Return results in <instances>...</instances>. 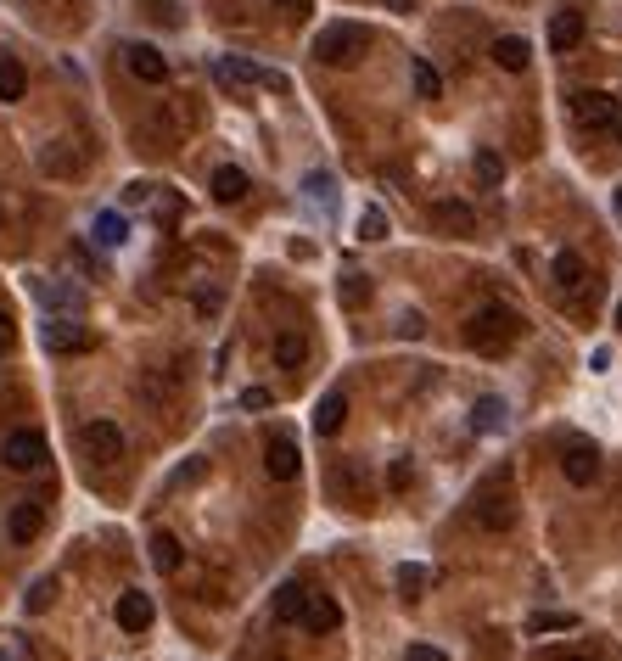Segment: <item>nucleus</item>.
Returning a JSON list of instances; mask_svg holds the SVG:
<instances>
[{"label": "nucleus", "instance_id": "1", "mask_svg": "<svg viewBox=\"0 0 622 661\" xmlns=\"http://www.w3.org/2000/svg\"><path fill=\"white\" fill-rule=\"evenodd\" d=\"M522 331H527V320L516 309H505V303H482V309L466 320V342L477 353H505V348H516V342H522Z\"/></svg>", "mask_w": 622, "mask_h": 661}, {"label": "nucleus", "instance_id": "2", "mask_svg": "<svg viewBox=\"0 0 622 661\" xmlns=\"http://www.w3.org/2000/svg\"><path fill=\"white\" fill-rule=\"evenodd\" d=\"M365 51H370V29H365V23H331V29L314 40V57L326 62V68H354Z\"/></svg>", "mask_w": 622, "mask_h": 661}, {"label": "nucleus", "instance_id": "3", "mask_svg": "<svg viewBox=\"0 0 622 661\" xmlns=\"http://www.w3.org/2000/svg\"><path fill=\"white\" fill-rule=\"evenodd\" d=\"M0 460H6V471H40L45 437L29 432V426H17V432H6V443H0Z\"/></svg>", "mask_w": 622, "mask_h": 661}, {"label": "nucleus", "instance_id": "4", "mask_svg": "<svg viewBox=\"0 0 622 661\" xmlns=\"http://www.w3.org/2000/svg\"><path fill=\"white\" fill-rule=\"evenodd\" d=\"M79 449L96 465H113L118 454H124V432H118V421H85L79 426Z\"/></svg>", "mask_w": 622, "mask_h": 661}, {"label": "nucleus", "instance_id": "5", "mask_svg": "<svg viewBox=\"0 0 622 661\" xmlns=\"http://www.w3.org/2000/svg\"><path fill=\"white\" fill-rule=\"evenodd\" d=\"M566 113H572L578 129H606L611 113H617V101H611L606 90H578V96L566 101Z\"/></svg>", "mask_w": 622, "mask_h": 661}, {"label": "nucleus", "instance_id": "6", "mask_svg": "<svg viewBox=\"0 0 622 661\" xmlns=\"http://www.w3.org/2000/svg\"><path fill=\"white\" fill-rule=\"evenodd\" d=\"M561 471H566V482L572 488H589L594 477H600V449L594 443H583V437H572L561 449Z\"/></svg>", "mask_w": 622, "mask_h": 661}, {"label": "nucleus", "instance_id": "7", "mask_svg": "<svg viewBox=\"0 0 622 661\" xmlns=\"http://www.w3.org/2000/svg\"><path fill=\"white\" fill-rule=\"evenodd\" d=\"M208 73H213V85L230 90V96H253V85H258V68L241 57H213Z\"/></svg>", "mask_w": 622, "mask_h": 661}, {"label": "nucleus", "instance_id": "8", "mask_svg": "<svg viewBox=\"0 0 622 661\" xmlns=\"http://www.w3.org/2000/svg\"><path fill=\"white\" fill-rule=\"evenodd\" d=\"M152 594H141V589H129V594H118V628L124 633H146L152 628Z\"/></svg>", "mask_w": 622, "mask_h": 661}, {"label": "nucleus", "instance_id": "9", "mask_svg": "<svg viewBox=\"0 0 622 661\" xmlns=\"http://www.w3.org/2000/svg\"><path fill=\"white\" fill-rule=\"evenodd\" d=\"M297 465H303V454H297L292 437H269V449H264V471H269V477H275V482H292Z\"/></svg>", "mask_w": 622, "mask_h": 661}, {"label": "nucleus", "instance_id": "10", "mask_svg": "<svg viewBox=\"0 0 622 661\" xmlns=\"http://www.w3.org/2000/svg\"><path fill=\"white\" fill-rule=\"evenodd\" d=\"M124 57H129V73H135L141 85H163V79H169V62H163L157 45H129Z\"/></svg>", "mask_w": 622, "mask_h": 661}, {"label": "nucleus", "instance_id": "11", "mask_svg": "<svg viewBox=\"0 0 622 661\" xmlns=\"http://www.w3.org/2000/svg\"><path fill=\"white\" fill-rule=\"evenodd\" d=\"M45 348L51 353H79V348H90V331L79 320H45Z\"/></svg>", "mask_w": 622, "mask_h": 661}, {"label": "nucleus", "instance_id": "12", "mask_svg": "<svg viewBox=\"0 0 622 661\" xmlns=\"http://www.w3.org/2000/svg\"><path fill=\"white\" fill-rule=\"evenodd\" d=\"M432 230H454V236H471L477 230V213L466 208V202H432Z\"/></svg>", "mask_w": 622, "mask_h": 661}, {"label": "nucleus", "instance_id": "13", "mask_svg": "<svg viewBox=\"0 0 622 661\" xmlns=\"http://www.w3.org/2000/svg\"><path fill=\"white\" fill-rule=\"evenodd\" d=\"M477 521L488 527V533H510V527H516V505H510L505 493H482V499H477Z\"/></svg>", "mask_w": 622, "mask_h": 661}, {"label": "nucleus", "instance_id": "14", "mask_svg": "<svg viewBox=\"0 0 622 661\" xmlns=\"http://www.w3.org/2000/svg\"><path fill=\"white\" fill-rule=\"evenodd\" d=\"M45 527V510L34 505V499H23V505H12V521H6V533H12V544H34Z\"/></svg>", "mask_w": 622, "mask_h": 661}, {"label": "nucleus", "instance_id": "15", "mask_svg": "<svg viewBox=\"0 0 622 661\" xmlns=\"http://www.w3.org/2000/svg\"><path fill=\"white\" fill-rule=\"evenodd\" d=\"M303 628H309V633H331V628H342V605L331 600V594H309V611H303Z\"/></svg>", "mask_w": 622, "mask_h": 661}, {"label": "nucleus", "instance_id": "16", "mask_svg": "<svg viewBox=\"0 0 622 661\" xmlns=\"http://www.w3.org/2000/svg\"><path fill=\"white\" fill-rule=\"evenodd\" d=\"M342 421H348V398L326 393V398H320V409H314V432H320V437H337Z\"/></svg>", "mask_w": 622, "mask_h": 661}, {"label": "nucleus", "instance_id": "17", "mask_svg": "<svg viewBox=\"0 0 622 661\" xmlns=\"http://www.w3.org/2000/svg\"><path fill=\"white\" fill-rule=\"evenodd\" d=\"M494 62L505 73H527V62H533V51H527L522 34H505V40H494Z\"/></svg>", "mask_w": 622, "mask_h": 661}, {"label": "nucleus", "instance_id": "18", "mask_svg": "<svg viewBox=\"0 0 622 661\" xmlns=\"http://www.w3.org/2000/svg\"><path fill=\"white\" fill-rule=\"evenodd\" d=\"M146 549H152V566H157V572H180L185 549H180V538H174V533H163V527H157V533H152V544H146Z\"/></svg>", "mask_w": 622, "mask_h": 661}, {"label": "nucleus", "instance_id": "19", "mask_svg": "<svg viewBox=\"0 0 622 661\" xmlns=\"http://www.w3.org/2000/svg\"><path fill=\"white\" fill-rule=\"evenodd\" d=\"M303 611H309V589H303V583H281V594H275V622H303Z\"/></svg>", "mask_w": 622, "mask_h": 661}, {"label": "nucleus", "instance_id": "20", "mask_svg": "<svg viewBox=\"0 0 622 661\" xmlns=\"http://www.w3.org/2000/svg\"><path fill=\"white\" fill-rule=\"evenodd\" d=\"M583 40V12H555L550 17V45L555 51H572Z\"/></svg>", "mask_w": 622, "mask_h": 661}, {"label": "nucleus", "instance_id": "21", "mask_svg": "<svg viewBox=\"0 0 622 661\" xmlns=\"http://www.w3.org/2000/svg\"><path fill=\"white\" fill-rule=\"evenodd\" d=\"M471 174H477V185H482V191H499V185H505V157L482 146V152L471 157Z\"/></svg>", "mask_w": 622, "mask_h": 661}, {"label": "nucleus", "instance_id": "22", "mask_svg": "<svg viewBox=\"0 0 622 661\" xmlns=\"http://www.w3.org/2000/svg\"><path fill=\"white\" fill-rule=\"evenodd\" d=\"M275 365H281V370H303V365H309V342L297 337V331H281V337H275Z\"/></svg>", "mask_w": 622, "mask_h": 661}, {"label": "nucleus", "instance_id": "23", "mask_svg": "<svg viewBox=\"0 0 622 661\" xmlns=\"http://www.w3.org/2000/svg\"><path fill=\"white\" fill-rule=\"evenodd\" d=\"M29 96V73L17 57H0V101H23Z\"/></svg>", "mask_w": 622, "mask_h": 661}, {"label": "nucleus", "instance_id": "24", "mask_svg": "<svg viewBox=\"0 0 622 661\" xmlns=\"http://www.w3.org/2000/svg\"><path fill=\"white\" fill-rule=\"evenodd\" d=\"M583 281H589V275H583V258L555 253V286H561V292H583Z\"/></svg>", "mask_w": 622, "mask_h": 661}, {"label": "nucleus", "instance_id": "25", "mask_svg": "<svg viewBox=\"0 0 622 661\" xmlns=\"http://www.w3.org/2000/svg\"><path fill=\"white\" fill-rule=\"evenodd\" d=\"M505 426V398H477L471 409V432H499Z\"/></svg>", "mask_w": 622, "mask_h": 661}, {"label": "nucleus", "instance_id": "26", "mask_svg": "<svg viewBox=\"0 0 622 661\" xmlns=\"http://www.w3.org/2000/svg\"><path fill=\"white\" fill-rule=\"evenodd\" d=\"M410 73H415V96H421V101H438V96H443V73L432 68L426 57H415Z\"/></svg>", "mask_w": 622, "mask_h": 661}, {"label": "nucleus", "instance_id": "27", "mask_svg": "<svg viewBox=\"0 0 622 661\" xmlns=\"http://www.w3.org/2000/svg\"><path fill=\"white\" fill-rule=\"evenodd\" d=\"M124 236H129L124 213H101L96 219V247H124Z\"/></svg>", "mask_w": 622, "mask_h": 661}, {"label": "nucleus", "instance_id": "28", "mask_svg": "<svg viewBox=\"0 0 622 661\" xmlns=\"http://www.w3.org/2000/svg\"><path fill=\"white\" fill-rule=\"evenodd\" d=\"M213 197H219V202H241V197H247V174H241V169H219V174H213Z\"/></svg>", "mask_w": 622, "mask_h": 661}, {"label": "nucleus", "instance_id": "29", "mask_svg": "<svg viewBox=\"0 0 622 661\" xmlns=\"http://www.w3.org/2000/svg\"><path fill=\"white\" fill-rule=\"evenodd\" d=\"M23 605H29L34 617H40V611H51V605H57V577H40V583L23 594Z\"/></svg>", "mask_w": 622, "mask_h": 661}, {"label": "nucleus", "instance_id": "30", "mask_svg": "<svg viewBox=\"0 0 622 661\" xmlns=\"http://www.w3.org/2000/svg\"><path fill=\"white\" fill-rule=\"evenodd\" d=\"M527 628L533 633H566V628H578V617H572V611H538Z\"/></svg>", "mask_w": 622, "mask_h": 661}, {"label": "nucleus", "instance_id": "31", "mask_svg": "<svg viewBox=\"0 0 622 661\" xmlns=\"http://www.w3.org/2000/svg\"><path fill=\"white\" fill-rule=\"evenodd\" d=\"M370 303V281L365 275H348V281H342V309H365Z\"/></svg>", "mask_w": 622, "mask_h": 661}, {"label": "nucleus", "instance_id": "32", "mask_svg": "<svg viewBox=\"0 0 622 661\" xmlns=\"http://www.w3.org/2000/svg\"><path fill=\"white\" fill-rule=\"evenodd\" d=\"M398 589H404V594H410V600H415V594L426 589V566L404 561V566H398Z\"/></svg>", "mask_w": 622, "mask_h": 661}, {"label": "nucleus", "instance_id": "33", "mask_svg": "<svg viewBox=\"0 0 622 661\" xmlns=\"http://www.w3.org/2000/svg\"><path fill=\"white\" fill-rule=\"evenodd\" d=\"M359 236H365V241H382L387 236V213L382 208H365V219H359Z\"/></svg>", "mask_w": 622, "mask_h": 661}, {"label": "nucleus", "instance_id": "34", "mask_svg": "<svg viewBox=\"0 0 622 661\" xmlns=\"http://www.w3.org/2000/svg\"><path fill=\"white\" fill-rule=\"evenodd\" d=\"M12 348H17V325H12V314L0 309V359H6Z\"/></svg>", "mask_w": 622, "mask_h": 661}, {"label": "nucleus", "instance_id": "35", "mask_svg": "<svg viewBox=\"0 0 622 661\" xmlns=\"http://www.w3.org/2000/svg\"><path fill=\"white\" fill-rule=\"evenodd\" d=\"M269 404H275L269 387H247V393H241V409H269Z\"/></svg>", "mask_w": 622, "mask_h": 661}, {"label": "nucleus", "instance_id": "36", "mask_svg": "<svg viewBox=\"0 0 622 661\" xmlns=\"http://www.w3.org/2000/svg\"><path fill=\"white\" fill-rule=\"evenodd\" d=\"M309 197L326 208V202H331V174H309Z\"/></svg>", "mask_w": 622, "mask_h": 661}, {"label": "nucleus", "instance_id": "37", "mask_svg": "<svg viewBox=\"0 0 622 661\" xmlns=\"http://www.w3.org/2000/svg\"><path fill=\"white\" fill-rule=\"evenodd\" d=\"M258 85L275 90V96H286V90H292V85H286V73H269V68H258Z\"/></svg>", "mask_w": 622, "mask_h": 661}, {"label": "nucleus", "instance_id": "38", "mask_svg": "<svg viewBox=\"0 0 622 661\" xmlns=\"http://www.w3.org/2000/svg\"><path fill=\"white\" fill-rule=\"evenodd\" d=\"M146 6H152L146 17H157V23H163V17H169V23H180V12H174V0H146Z\"/></svg>", "mask_w": 622, "mask_h": 661}, {"label": "nucleus", "instance_id": "39", "mask_svg": "<svg viewBox=\"0 0 622 661\" xmlns=\"http://www.w3.org/2000/svg\"><path fill=\"white\" fill-rule=\"evenodd\" d=\"M404 661H449V656H443L438 645H410V656H404Z\"/></svg>", "mask_w": 622, "mask_h": 661}, {"label": "nucleus", "instance_id": "40", "mask_svg": "<svg viewBox=\"0 0 622 661\" xmlns=\"http://www.w3.org/2000/svg\"><path fill=\"white\" fill-rule=\"evenodd\" d=\"M606 129H611V135H617V141H622V107H617V113H611V124H606Z\"/></svg>", "mask_w": 622, "mask_h": 661}, {"label": "nucleus", "instance_id": "41", "mask_svg": "<svg viewBox=\"0 0 622 661\" xmlns=\"http://www.w3.org/2000/svg\"><path fill=\"white\" fill-rule=\"evenodd\" d=\"M275 6H286V12H303V0H275Z\"/></svg>", "mask_w": 622, "mask_h": 661}, {"label": "nucleus", "instance_id": "42", "mask_svg": "<svg viewBox=\"0 0 622 661\" xmlns=\"http://www.w3.org/2000/svg\"><path fill=\"white\" fill-rule=\"evenodd\" d=\"M393 6H398V12H410V6H415V0H393Z\"/></svg>", "mask_w": 622, "mask_h": 661}, {"label": "nucleus", "instance_id": "43", "mask_svg": "<svg viewBox=\"0 0 622 661\" xmlns=\"http://www.w3.org/2000/svg\"><path fill=\"white\" fill-rule=\"evenodd\" d=\"M617 219H622V185H617Z\"/></svg>", "mask_w": 622, "mask_h": 661}, {"label": "nucleus", "instance_id": "44", "mask_svg": "<svg viewBox=\"0 0 622 661\" xmlns=\"http://www.w3.org/2000/svg\"><path fill=\"white\" fill-rule=\"evenodd\" d=\"M617 325H622V303H617Z\"/></svg>", "mask_w": 622, "mask_h": 661}]
</instances>
